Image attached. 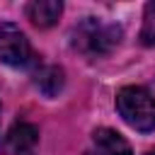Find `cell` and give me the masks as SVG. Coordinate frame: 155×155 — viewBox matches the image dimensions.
Masks as SVG:
<instances>
[{
    "label": "cell",
    "instance_id": "obj_4",
    "mask_svg": "<svg viewBox=\"0 0 155 155\" xmlns=\"http://www.w3.org/2000/svg\"><path fill=\"white\" fill-rule=\"evenodd\" d=\"M85 155H131V145L114 128H97L90 138Z\"/></svg>",
    "mask_w": 155,
    "mask_h": 155
},
{
    "label": "cell",
    "instance_id": "obj_9",
    "mask_svg": "<svg viewBox=\"0 0 155 155\" xmlns=\"http://www.w3.org/2000/svg\"><path fill=\"white\" fill-rule=\"evenodd\" d=\"M148 155H155V148H153V150H150V153H148Z\"/></svg>",
    "mask_w": 155,
    "mask_h": 155
},
{
    "label": "cell",
    "instance_id": "obj_3",
    "mask_svg": "<svg viewBox=\"0 0 155 155\" xmlns=\"http://www.w3.org/2000/svg\"><path fill=\"white\" fill-rule=\"evenodd\" d=\"M0 61L12 68H24L34 61L29 39L12 22H0Z\"/></svg>",
    "mask_w": 155,
    "mask_h": 155
},
{
    "label": "cell",
    "instance_id": "obj_7",
    "mask_svg": "<svg viewBox=\"0 0 155 155\" xmlns=\"http://www.w3.org/2000/svg\"><path fill=\"white\" fill-rule=\"evenodd\" d=\"M36 87L46 94V97H53L61 92L63 87V70L56 68V65H44L36 70Z\"/></svg>",
    "mask_w": 155,
    "mask_h": 155
},
{
    "label": "cell",
    "instance_id": "obj_6",
    "mask_svg": "<svg viewBox=\"0 0 155 155\" xmlns=\"http://www.w3.org/2000/svg\"><path fill=\"white\" fill-rule=\"evenodd\" d=\"M24 12L36 27L46 29V27H53L58 22V17L63 12V2L61 0H34L24 7Z\"/></svg>",
    "mask_w": 155,
    "mask_h": 155
},
{
    "label": "cell",
    "instance_id": "obj_8",
    "mask_svg": "<svg viewBox=\"0 0 155 155\" xmlns=\"http://www.w3.org/2000/svg\"><path fill=\"white\" fill-rule=\"evenodd\" d=\"M140 44L143 46H155V2L145 5L143 27H140Z\"/></svg>",
    "mask_w": 155,
    "mask_h": 155
},
{
    "label": "cell",
    "instance_id": "obj_2",
    "mask_svg": "<svg viewBox=\"0 0 155 155\" xmlns=\"http://www.w3.org/2000/svg\"><path fill=\"white\" fill-rule=\"evenodd\" d=\"M116 111L131 128L140 133L155 131V97L145 87L140 85L121 87L116 92Z\"/></svg>",
    "mask_w": 155,
    "mask_h": 155
},
{
    "label": "cell",
    "instance_id": "obj_5",
    "mask_svg": "<svg viewBox=\"0 0 155 155\" xmlns=\"http://www.w3.org/2000/svg\"><path fill=\"white\" fill-rule=\"evenodd\" d=\"M36 140H39V128H36L34 124L19 121V124H15V126L10 128L5 143H7V150H10L12 155H29V153L34 150Z\"/></svg>",
    "mask_w": 155,
    "mask_h": 155
},
{
    "label": "cell",
    "instance_id": "obj_1",
    "mask_svg": "<svg viewBox=\"0 0 155 155\" xmlns=\"http://www.w3.org/2000/svg\"><path fill=\"white\" fill-rule=\"evenodd\" d=\"M119 41H121V27L114 22H104L99 17H85L80 24H75L70 34L73 48L87 58L111 53L119 46Z\"/></svg>",
    "mask_w": 155,
    "mask_h": 155
}]
</instances>
